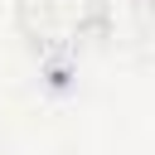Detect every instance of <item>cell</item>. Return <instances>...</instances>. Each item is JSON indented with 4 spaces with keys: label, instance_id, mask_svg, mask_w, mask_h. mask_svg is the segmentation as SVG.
Segmentation results:
<instances>
[{
    "label": "cell",
    "instance_id": "obj_1",
    "mask_svg": "<svg viewBox=\"0 0 155 155\" xmlns=\"http://www.w3.org/2000/svg\"><path fill=\"white\" fill-rule=\"evenodd\" d=\"M15 29L39 58H68L82 39L107 29L102 0H15Z\"/></svg>",
    "mask_w": 155,
    "mask_h": 155
}]
</instances>
